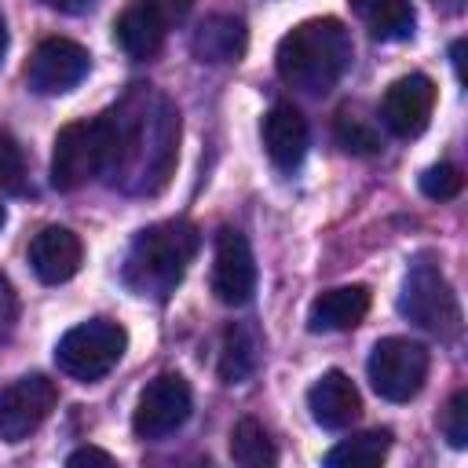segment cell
<instances>
[{
    "mask_svg": "<svg viewBox=\"0 0 468 468\" xmlns=\"http://www.w3.org/2000/svg\"><path fill=\"white\" fill-rule=\"evenodd\" d=\"M106 124V183L132 197H154L168 186L179 161V110L150 84H132Z\"/></svg>",
    "mask_w": 468,
    "mask_h": 468,
    "instance_id": "cell-1",
    "label": "cell"
},
{
    "mask_svg": "<svg viewBox=\"0 0 468 468\" xmlns=\"http://www.w3.org/2000/svg\"><path fill=\"white\" fill-rule=\"evenodd\" d=\"M201 234L190 219H161L143 227L121 263V282L146 300H168L194 263Z\"/></svg>",
    "mask_w": 468,
    "mask_h": 468,
    "instance_id": "cell-2",
    "label": "cell"
},
{
    "mask_svg": "<svg viewBox=\"0 0 468 468\" xmlns=\"http://www.w3.org/2000/svg\"><path fill=\"white\" fill-rule=\"evenodd\" d=\"M274 66L289 88L325 95L351 66V37L336 18H307L278 40Z\"/></svg>",
    "mask_w": 468,
    "mask_h": 468,
    "instance_id": "cell-3",
    "label": "cell"
},
{
    "mask_svg": "<svg viewBox=\"0 0 468 468\" xmlns=\"http://www.w3.org/2000/svg\"><path fill=\"white\" fill-rule=\"evenodd\" d=\"M128 347V333L124 325L110 322V318H88L73 329H66L55 344V366L80 380V384H91V380H102L124 355Z\"/></svg>",
    "mask_w": 468,
    "mask_h": 468,
    "instance_id": "cell-4",
    "label": "cell"
},
{
    "mask_svg": "<svg viewBox=\"0 0 468 468\" xmlns=\"http://www.w3.org/2000/svg\"><path fill=\"white\" fill-rule=\"evenodd\" d=\"M399 311H402V318H410L413 325H420L424 333H431L439 340H453L461 333L457 292L446 282V274L431 263L410 267L402 292H399Z\"/></svg>",
    "mask_w": 468,
    "mask_h": 468,
    "instance_id": "cell-5",
    "label": "cell"
},
{
    "mask_svg": "<svg viewBox=\"0 0 468 468\" xmlns=\"http://www.w3.org/2000/svg\"><path fill=\"white\" fill-rule=\"evenodd\" d=\"M106 168V124L102 117L73 121L55 135L51 150V186L80 190Z\"/></svg>",
    "mask_w": 468,
    "mask_h": 468,
    "instance_id": "cell-6",
    "label": "cell"
},
{
    "mask_svg": "<svg viewBox=\"0 0 468 468\" xmlns=\"http://www.w3.org/2000/svg\"><path fill=\"white\" fill-rule=\"evenodd\" d=\"M369 384L388 402H410L428 380V347L410 336H384L366 362Z\"/></svg>",
    "mask_w": 468,
    "mask_h": 468,
    "instance_id": "cell-7",
    "label": "cell"
},
{
    "mask_svg": "<svg viewBox=\"0 0 468 468\" xmlns=\"http://www.w3.org/2000/svg\"><path fill=\"white\" fill-rule=\"evenodd\" d=\"M190 410H194L190 384L179 373H161L139 391L132 428H135L139 439H165V435H172L176 428L186 424Z\"/></svg>",
    "mask_w": 468,
    "mask_h": 468,
    "instance_id": "cell-8",
    "label": "cell"
},
{
    "mask_svg": "<svg viewBox=\"0 0 468 468\" xmlns=\"http://www.w3.org/2000/svg\"><path fill=\"white\" fill-rule=\"evenodd\" d=\"M55 384L40 373L18 377L7 388H0V439L4 442H22L29 439L55 410Z\"/></svg>",
    "mask_w": 468,
    "mask_h": 468,
    "instance_id": "cell-9",
    "label": "cell"
},
{
    "mask_svg": "<svg viewBox=\"0 0 468 468\" xmlns=\"http://www.w3.org/2000/svg\"><path fill=\"white\" fill-rule=\"evenodd\" d=\"M88 69H91L88 48H80L77 40H66V37H48L29 55L26 84L37 95H62V91H73L88 77Z\"/></svg>",
    "mask_w": 468,
    "mask_h": 468,
    "instance_id": "cell-10",
    "label": "cell"
},
{
    "mask_svg": "<svg viewBox=\"0 0 468 468\" xmlns=\"http://www.w3.org/2000/svg\"><path fill=\"white\" fill-rule=\"evenodd\" d=\"M212 292L227 307H241L256 292V260L241 230L223 227L212 252Z\"/></svg>",
    "mask_w": 468,
    "mask_h": 468,
    "instance_id": "cell-11",
    "label": "cell"
},
{
    "mask_svg": "<svg viewBox=\"0 0 468 468\" xmlns=\"http://www.w3.org/2000/svg\"><path fill=\"white\" fill-rule=\"evenodd\" d=\"M435 110V84L424 73L399 77L380 99V124L399 139H417Z\"/></svg>",
    "mask_w": 468,
    "mask_h": 468,
    "instance_id": "cell-12",
    "label": "cell"
},
{
    "mask_svg": "<svg viewBox=\"0 0 468 468\" xmlns=\"http://www.w3.org/2000/svg\"><path fill=\"white\" fill-rule=\"evenodd\" d=\"M84 245L69 227H44L29 241V267L44 285H62L80 271Z\"/></svg>",
    "mask_w": 468,
    "mask_h": 468,
    "instance_id": "cell-13",
    "label": "cell"
},
{
    "mask_svg": "<svg viewBox=\"0 0 468 468\" xmlns=\"http://www.w3.org/2000/svg\"><path fill=\"white\" fill-rule=\"evenodd\" d=\"M165 29H168V18L154 0H132L113 22V40L128 58L146 62L165 48Z\"/></svg>",
    "mask_w": 468,
    "mask_h": 468,
    "instance_id": "cell-14",
    "label": "cell"
},
{
    "mask_svg": "<svg viewBox=\"0 0 468 468\" xmlns=\"http://www.w3.org/2000/svg\"><path fill=\"white\" fill-rule=\"evenodd\" d=\"M260 132H263V150L274 161V168H282V172L300 168L307 143H311V132H307V121L296 106H289V102L271 106Z\"/></svg>",
    "mask_w": 468,
    "mask_h": 468,
    "instance_id": "cell-15",
    "label": "cell"
},
{
    "mask_svg": "<svg viewBox=\"0 0 468 468\" xmlns=\"http://www.w3.org/2000/svg\"><path fill=\"white\" fill-rule=\"evenodd\" d=\"M307 410H311V417H314L322 428L340 431V428H347V424L358 420L362 399H358V388L351 384L347 373L329 369V373H322V377L311 384V391H307Z\"/></svg>",
    "mask_w": 468,
    "mask_h": 468,
    "instance_id": "cell-16",
    "label": "cell"
},
{
    "mask_svg": "<svg viewBox=\"0 0 468 468\" xmlns=\"http://www.w3.org/2000/svg\"><path fill=\"white\" fill-rule=\"evenodd\" d=\"M245 44H249V29L241 18L234 15H208L194 37H190V51L197 62H208V66H227V62H238L245 55Z\"/></svg>",
    "mask_w": 468,
    "mask_h": 468,
    "instance_id": "cell-17",
    "label": "cell"
},
{
    "mask_svg": "<svg viewBox=\"0 0 468 468\" xmlns=\"http://www.w3.org/2000/svg\"><path fill=\"white\" fill-rule=\"evenodd\" d=\"M369 311V289L366 285H340V289H325L322 296H314L311 311H307V329L311 333H340V329H355Z\"/></svg>",
    "mask_w": 468,
    "mask_h": 468,
    "instance_id": "cell-18",
    "label": "cell"
},
{
    "mask_svg": "<svg viewBox=\"0 0 468 468\" xmlns=\"http://www.w3.org/2000/svg\"><path fill=\"white\" fill-rule=\"evenodd\" d=\"M355 18L377 40H410L417 26V11L410 0H347Z\"/></svg>",
    "mask_w": 468,
    "mask_h": 468,
    "instance_id": "cell-19",
    "label": "cell"
},
{
    "mask_svg": "<svg viewBox=\"0 0 468 468\" xmlns=\"http://www.w3.org/2000/svg\"><path fill=\"white\" fill-rule=\"evenodd\" d=\"M260 366V336L252 325H230L223 333V347H219V377L223 384H241L256 373Z\"/></svg>",
    "mask_w": 468,
    "mask_h": 468,
    "instance_id": "cell-20",
    "label": "cell"
},
{
    "mask_svg": "<svg viewBox=\"0 0 468 468\" xmlns=\"http://www.w3.org/2000/svg\"><path fill=\"white\" fill-rule=\"evenodd\" d=\"M230 457L241 468L278 464V450H274V442L267 439V431H263V424L256 417H241L234 424V431H230Z\"/></svg>",
    "mask_w": 468,
    "mask_h": 468,
    "instance_id": "cell-21",
    "label": "cell"
},
{
    "mask_svg": "<svg viewBox=\"0 0 468 468\" xmlns=\"http://www.w3.org/2000/svg\"><path fill=\"white\" fill-rule=\"evenodd\" d=\"M388 450H391L388 431H362V435H351L340 446H333L325 453V464L329 468H373L388 457Z\"/></svg>",
    "mask_w": 468,
    "mask_h": 468,
    "instance_id": "cell-22",
    "label": "cell"
},
{
    "mask_svg": "<svg viewBox=\"0 0 468 468\" xmlns=\"http://www.w3.org/2000/svg\"><path fill=\"white\" fill-rule=\"evenodd\" d=\"M336 143H340L347 154H377V150H380L377 128H373L358 110H340V113H336Z\"/></svg>",
    "mask_w": 468,
    "mask_h": 468,
    "instance_id": "cell-23",
    "label": "cell"
},
{
    "mask_svg": "<svg viewBox=\"0 0 468 468\" xmlns=\"http://www.w3.org/2000/svg\"><path fill=\"white\" fill-rule=\"evenodd\" d=\"M461 183H464V179H461V168L450 165V161H439V165L424 168V176H420V194L431 197V201H450V197L461 194Z\"/></svg>",
    "mask_w": 468,
    "mask_h": 468,
    "instance_id": "cell-24",
    "label": "cell"
},
{
    "mask_svg": "<svg viewBox=\"0 0 468 468\" xmlns=\"http://www.w3.org/2000/svg\"><path fill=\"white\" fill-rule=\"evenodd\" d=\"M0 190L4 194H26V161L7 135H0Z\"/></svg>",
    "mask_w": 468,
    "mask_h": 468,
    "instance_id": "cell-25",
    "label": "cell"
},
{
    "mask_svg": "<svg viewBox=\"0 0 468 468\" xmlns=\"http://www.w3.org/2000/svg\"><path fill=\"white\" fill-rule=\"evenodd\" d=\"M442 435L450 439V446H468V391H457L442 413Z\"/></svg>",
    "mask_w": 468,
    "mask_h": 468,
    "instance_id": "cell-26",
    "label": "cell"
},
{
    "mask_svg": "<svg viewBox=\"0 0 468 468\" xmlns=\"http://www.w3.org/2000/svg\"><path fill=\"white\" fill-rule=\"evenodd\" d=\"M15 314H18V303H15V289L11 282L0 274V340L15 329Z\"/></svg>",
    "mask_w": 468,
    "mask_h": 468,
    "instance_id": "cell-27",
    "label": "cell"
},
{
    "mask_svg": "<svg viewBox=\"0 0 468 468\" xmlns=\"http://www.w3.org/2000/svg\"><path fill=\"white\" fill-rule=\"evenodd\" d=\"M66 464H69V468H77V464H113V453L95 450V446H80V450H73V453L66 457Z\"/></svg>",
    "mask_w": 468,
    "mask_h": 468,
    "instance_id": "cell-28",
    "label": "cell"
},
{
    "mask_svg": "<svg viewBox=\"0 0 468 468\" xmlns=\"http://www.w3.org/2000/svg\"><path fill=\"white\" fill-rule=\"evenodd\" d=\"M40 4H48L51 11H62V15H84L95 7V0H40Z\"/></svg>",
    "mask_w": 468,
    "mask_h": 468,
    "instance_id": "cell-29",
    "label": "cell"
},
{
    "mask_svg": "<svg viewBox=\"0 0 468 468\" xmlns=\"http://www.w3.org/2000/svg\"><path fill=\"white\" fill-rule=\"evenodd\" d=\"M154 4H157V7H161V15L172 22V18H183L197 0H154Z\"/></svg>",
    "mask_w": 468,
    "mask_h": 468,
    "instance_id": "cell-30",
    "label": "cell"
},
{
    "mask_svg": "<svg viewBox=\"0 0 468 468\" xmlns=\"http://www.w3.org/2000/svg\"><path fill=\"white\" fill-rule=\"evenodd\" d=\"M435 4H439L442 11H450V15H457V11L464 7V0H435Z\"/></svg>",
    "mask_w": 468,
    "mask_h": 468,
    "instance_id": "cell-31",
    "label": "cell"
},
{
    "mask_svg": "<svg viewBox=\"0 0 468 468\" xmlns=\"http://www.w3.org/2000/svg\"><path fill=\"white\" fill-rule=\"evenodd\" d=\"M7 55V26H4V15H0V62Z\"/></svg>",
    "mask_w": 468,
    "mask_h": 468,
    "instance_id": "cell-32",
    "label": "cell"
},
{
    "mask_svg": "<svg viewBox=\"0 0 468 468\" xmlns=\"http://www.w3.org/2000/svg\"><path fill=\"white\" fill-rule=\"evenodd\" d=\"M4 219H7V212H4V205H0V227H4Z\"/></svg>",
    "mask_w": 468,
    "mask_h": 468,
    "instance_id": "cell-33",
    "label": "cell"
}]
</instances>
